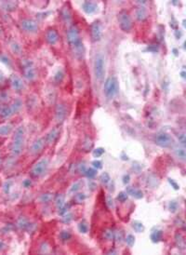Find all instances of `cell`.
I'll return each instance as SVG.
<instances>
[{
  "label": "cell",
  "instance_id": "1",
  "mask_svg": "<svg viewBox=\"0 0 186 255\" xmlns=\"http://www.w3.org/2000/svg\"><path fill=\"white\" fill-rule=\"evenodd\" d=\"M67 38L70 48L75 58L81 60L85 56V48L80 38L78 29L75 26H71L67 32Z\"/></svg>",
  "mask_w": 186,
  "mask_h": 255
},
{
  "label": "cell",
  "instance_id": "2",
  "mask_svg": "<svg viewBox=\"0 0 186 255\" xmlns=\"http://www.w3.org/2000/svg\"><path fill=\"white\" fill-rule=\"evenodd\" d=\"M23 143H24V128L22 126H20L16 129L14 139H13V143H12V148L11 152L14 156H19L23 148Z\"/></svg>",
  "mask_w": 186,
  "mask_h": 255
},
{
  "label": "cell",
  "instance_id": "3",
  "mask_svg": "<svg viewBox=\"0 0 186 255\" xmlns=\"http://www.w3.org/2000/svg\"><path fill=\"white\" fill-rule=\"evenodd\" d=\"M94 75L98 81H102L105 75V59L103 54L99 53L96 55L93 64Z\"/></svg>",
  "mask_w": 186,
  "mask_h": 255
},
{
  "label": "cell",
  "instance_id": "4",
  "mask_svg": "<svg viewBox=\"0 0 186 255\" xmlns=\"http://www.w3.org/2000/svg\"><path fill=\"white\" fill-rule=\"evenodd\" d=\"M118 81L115 76H111L106 79L103 87L104 94L108 99H113L118 92Z\"/></svg>",
  "mask_w": 186,
  "mask_h": 255
},
{
  "label": "cell",
  "instance_id": "5",
  "mask_svg": "<svg viewBox=\"0 0 186 255\" xmlns=\"http://www.w3.org/2000/svg\"><path fill=\"white\" fill-rule=\"evenodd\" d=\"M155 142L157 145L163 148L170 147L173 144V139L168 133H159L155 136Z\"/></svg>",
  "mask_w": 186,
  "mask_h": 255
},
{
  "label": "cell",
  "instance_id": "6",
  "mask_svg": "<svg viewBox=\"0 0 186 255\" xmlns=\"http://www.w3.org/2000/svg\"><path fill=\"white\" fill-rule=\"evenodd\" d=\"M118 22L120 28L125 32H128L132 27V20L126 11H121L118 14Z\"/></svg>",
  "mask_w": 186,
  "mask_h": 255
},
{
  "label": "cell",
  "instance_id": "7",
  "mask_svg": "<svg viewBox=\"0 0 186 255\" xmlns=\"http://www.w3.org/2000/svg\"><path fill=\"white\" fill-rule=\"evenodd\" d=\"M49 167V160L47 158H43L41 160H39L32 169V174L36 177H39L41 175H43L46 171L47 169Z\"/></svg>",
  "mask_w": 186,
  "mask_h": 255
},
{
  "label": "cell",
  "instance_id": "8",
  "mask_svg": "<svg viewBox=\"0 0 186 255\" xmlns=\"http://www.w3.org/2000/svg\"><path fill=\"white\" fill-rule=\"evenodd\" d=\"M22 66H23L24 76L30 81L34 80L36 77V69L34 67L33 63L30 60H25L22 62Z\"/></svg>",
  "mask_w": 186,
  "mask_h": 255
},
{
  "label": "cell",
  "instance_id": "9",
  "mask_svg": "<svg viewBox=\"0 0 186 255\" xmlns=\"http://www.w3.org/2000/svg\"><path fill=\"white\" fill-rule=\"evenodd\" d=\"M91 37L93 41H99L103 36V26L100 22H95L91 24Z\"/></svg>",
  "mask_w": 186,
  "mask_h": 255
},
{
  "label": "cell",
  "instance_id": "10",
  "mask_svg": "<svg viewBox=\"0 0 186 255\" xmlns=\"http://www.w3.org/2000/svg\"><path fill=\"white\" fill-rule=\"evenodd\" d=\"M21 28L28 33H36L38 30V24L34 20L24 19L21 22Z\"/></svg>",
  "mask_w": 186,
  "mask_h": 255
},
{
  "label": "cell",
  "instance_id": "11",
  "mask_svg": "<svg viewBox=\"0 0 186 255\" xmlns=\"http://www.w3.org/2000/svg\"><path fill=\"white\" fill-rule=\"evenodd\" d=\"M45 142H46L45 138H40V139L36 140L31 146V153L34 155L39 154L43 150V148L45 146Z\"/></svg>",
  "mask_w": 186,
  "mask_h": 255
},
{
  "label": "cell",
  "instance_id": "12",
  "mask_svg": "<svg viewBox=\"0 0 186 255\" xmlns=\"http://www.w3.org/2000/svg\"><path fill=\"white\" fill-rule=\"evenodd\" d=\"M66 117V108L63 104H58L55 111V118L58 123H62Z\"/></svg>",
  "mask_w": 186,
  "mask_h": 255
},
{
  "label": "cell",
  "instance_id": "13",
  "mask_svg": "<svg viewBox=\"0 0 186 255\" xmlns=\"http://www.w3.org/2000/svg\"><path fill=\"white\" fill-rule=\"evenodd\" d=\"M46 39H47V41H48L49 44L55 45L58 42V40H59V35H58L57 31L54 30V29L48 30V32L46 34Z\"/></svg>",
  "mask_w": 186,
  "mask_h": 255
},
{
  "label": "cell",
  "instance_id": "14",
  "mask_svg": "<svg viewBox=\"0 0 186 255\" xmlns=\"http://www.w3.org/2000/svg\"><path fill=\"white\" fill-rule=\"evenodd\" d=\"M10 84H11L12 88L15 90H17V91H20V90H21L23 89V82H22V80L19 76H17L15 75H13L10 76Z\"/></svg>",
  "mask_w": 186,
  "mask_h": 255
},
{
  "label": "cell",
  "instance_id": "15",
  "mask_svg": "<svg viewBox=\"0 0 186 255\" xmlns=\"http://www.w3.org/2000/svg\"><path fill=\"white\" fill-rule=\"evenodd\" d=\"M58 136H59V130H58V128H53V129H51L47 134V136L45 138V142L47 143H49V144H51V143H53L57 140Z\"/></svg>",
  "mask_w": 186,
  "mask_h": 255
},
{
  "label": "cell",
  "instance_id": "16",
  "mask_svg": "<svg viewBox=\"0 0 186 255\" xmlns=\"http://www.w3.org/2000/svg\"><path fill=\"white\" fill-rule=\"evenodd\" d=\"M83 9L86 13L88 14H91L93 12L96 11L97 9V4L94 2H90V1H87L83 4Z\"/></svg>",
  "mask_w": 186,
  "mask_h": 255
},
{
  "label": "cell",
  "instance_id": "17",
  "mask_svg": "<svg viewBox=\"0 0 186 255\" xmlns=\"http://www.w3.org/2000/svg\"><path fill=\"white\" fill-rule=\"evenodd\" d=\"M136 17L139 21H143L147 17V10L144 7H140L136 10Z\"/></svg>",
  "mask_w": 186,
  "mask_h": 255
},
{
  "label": "cell",
  "instance_id": "18",
  "mask_svg": "<svg viewBox=\"0 0 186 255\" xmlns=\"http://www.w3.org/2000/svg\"><path fill=\"white\" fill-rule=\"evenodd\" d=\"M13 114H14V112H13V110L11 109L10 106H8V107H7H7H4V108H2L1 111H0V116H1L3 118H7L11 117Z\"/></svg>",
  "mask_w": 186,
  "mask_h": 255
},
{
  "label": "cell",
  "instance_id": "19",
  "mask_svg": "<svg viewBox=\"0 0 186 255\" xmlns=\"http://www.w3.org/2000/svg\"><path fill=\"white\" fill-rule=\"evenodd\" d=\"M12 130V126L9 124H6L3 126H0V135L1 136H6L9 134Z\"/></svg>",
  "mask_w": 186,
  "mask_h": 255
},
{
  "label": "cell",
  "instance_id": "20",
  "mask_svg": "<svg viewBox=\"0 0 186 255\" xmlns=\"http://www.w3.org/2000/svg\"><path fill=\"white\" fill-rule=\"evenodd\" d=\"M175 155L178 158H180L181 160H185L186 154L185 150L184 148H178L175 150Z\"/></svg>",
  "mask_w": 186,
  "mask_h": 255
},
{
  "label": "cell",
  "instance_id": "21",
  "mask_svg": "<svg viewBox=\"0 0 186 255\" xmlns=\"http://www.w3.org/2000/svg\"><path fill=\"white\" fill-rule=\"evenodd\" d=\"M127 193L133 196H135L136 198H141L142 197V193L140 191V190H137V189H134V188H127Z\"/></svg>",
  "mask_w": 186,
  "mask_h": 255
},
{
  "label": "cell",
  "instance_id": "22",
  "mask_svg": "<svg viewBox=\"0 0 186 255\" xmlns=\"http://www.w3.org/2000/svg\"><path fill=\"white\" fill-rule=\"evenodd\" d=\"M151 238H152V240L154 242H158L162 238V233H161V231H155L151 235Z\"/></svg>",
  "mask_w": 186,
  "mask_h": 255
},
{
  "label": "cell",
  "instance_id": "23",
  "mask_svg": "<svg viewBox=\"0 0 186 255\" xmlns=\"http://www.w3.org/2000/svg\"><path fill=\"white\" fill-rule=\"evenodd\" d=\"M132 227H133L134 230H135L136 232H138V233L143 231V229H144L143 224H142L141 223H140V222H134V223L132 224Z\"/></svg>",
  "mask_w": 186,
  "mask_h": 255
},
{
  "label": "cell",
  "instance_id": "24",
  "mask_svg": "<svg viewBox=\"0 0 186 255\" xmlns=\"http://www.w3.org/2000/svg\"><path fill=\"white\" fill-rule=\"evenodd\" d=\"M11 50H12V51L15 52L16 54H20V52L21 51V46H20L19 44L15 43V42H13V43L11 44Z\"/></svg>",
  "mask_w": 186,
  "mask_h": 255
},
{
  "label": "cell",
  "instance_id": "25",
  "mask_svg": "<svg viewBox=\"0 0 186 255\" xmlns=\"http://www.w3.org/2000/svg\"><path fill=\"white\" fill-rule=\"evenodd\" d=\"M126 244H127L129 247L133 246V244H134V242H135V238H134V236L128 235V236L126 238Z\"/></svg>",
  "mask_w": 186,
  "mask_h": 255
},
{
  "label": "cell",
  "instance_id": "26",
  "mask_svg": "<svg viewBox=\"0 0 186 255\" xmlns=\"http://www.w3.org/2000/svg\"><path fill=\"white\" fill-rule=\"evenodd\" d=\"M85 173H86V175L88 178H93L96 175V170H94V169H88V170H86Z\"/></svg>",
  "mask_w": 186,
  "mask_h": 255
},
{
  "label": "cell",
  "instance_id": "27",
  "mask_svg": "<svg viewBox=\"0 0 186 255\" xmlns=\"http://www.w3.org/2000/svg\"><path fill=\"white\" fill-rule=\"evenodd\" d=\"M101 182L103 183V184H107L109 181H110V176L108 175V173H106V172H104V173H103L102 175H101Z\"/></svg>",
  "mask_w": 186,
  "mask_h": 255
},
{
  "label": "cell",
  "instance_id": "28",
  "mask_svg": "<svg viewBox=\"0 0 186 255\" xmlns=\"http://www.w3.org/2000/svg\"><path fill=\"white\" fill-rule=\"evenodd\" d=\"M51 198H52V195L50 194H43L40 197L42 202H49L51 200Z\"/></svg>",
  "mask_w": 186,
  "mask_h": 255
},
{
  "label": "cell",
  "instance_id": "29",
  "mask_svg": "<svg viewBox=\"0 0 186 255\" xmlns=\"http://www.w3.org/2000/svg\"><path fill=\"white\" fill-rule=\"evenodd\" d=\"M103 153H104V150L103 148H97L93 151V156L95 157H100Z\"/></svg>",
  "mask_w": 186,
  "mask_h": 255
},
{
  "label": "cell",
  "instance_id": "30",
  "mask_svg": "<svg viewBox=\"0 0 186 255\" xmlns=\"http://www.w3.org/2000/svg\"><path fill=\"white\" fill-rule=\"evenodd\" d=\"M56 205L59 209H62V206H63V196L62 195H59L57 197V200H56Z\"/></svg>",
  "mask_w": 186,
  "mask_h": 255
},
{
  "label": "cell",
  "instance_id": "31",
  "mask_svg": "<svg viewBox=\"0 0 186 255\" xmlns=\"http://www.w3.org/2000/svg\"><path fill=\"white\" fill-rule=\"evenodd\" d=\"M79 230H80V232L81 233H87L88 232V225L87 224H79Z\"/></svg>",
  "mask_w": 186,
  "mask_h": 255
},
{
  "label": "cell",
  "instance_id": "32",
  "mask_svg": "<svg viewBox=\"0 0 186 255\" xmlns=\"http://www.w3.org/2000/svg\"><path fill=\"white\" fill-rule=\"evenodd\" d=\"M126 198H127V195H126V193H120L119 194V195L117 196V199L119 200V201H121V202H124V201H126Z\"/></svg>",
  "mask_w": 186,
  "mask_h": 255
},
{
  "label": "cell",
  "instance_id": "33",
  "mask_svg": "<svg viewBox=\"0 0 186 255\" xmlns=\"http://www.w3.org/2000/svg\"><path fill=\"white\" fill-rule=\"evenodd\" d=\"M61 238H62L63 240H67L71 238V235L69 232H66V231H63L62 234H61Z\"/></svg>",
  "mask_w": 186,
  "mask_h": 255
},
{
  "label": "cell",
  "instance_id": "34",
  "mask_svg": "<svg viewBox=\"0 0 186 255\" xmlns=\"http://www.w3.org/2000/svg\"><path fill=\"white\" fill-rule=\"evenodd\" d=\"M62 77H63V73H62V71H59L57 74H56V75H55V80L57 81V82H59V81H61L62 79Z\"/></svg>",
  "mask_w": 186,
  "mask_h": 255
},
{
  "label": "cell",
  "instance_id": "35",
  "mask_svg": "<svg viewBox=\"0 0 186 255\" xmlns=\"http://www.w3.org/2000/svg\"><path fill=\"white\" fill-rule=\"evenodd\" d=\"M0 61L2 62V63H5L6 64H10V62H9V59L7 57V56H5V55H1L0 56Z\"/></svg>",
  "mask_w": 186,
  "mask_h": 255
},
{
  "label": "cell",
  "instance_id": "36",
  "mask_svg": "<svg viewBox=\"0 0 186 255\" xmlns=\"http://www.w3.org/2000/svg\"><path fill=\"white\" fill-rule=\"evenodd\" d=\"M62 15H63V18L65 19V21H69L70 20V14H69V11H68V9L66 10H63V12H62Z\"/></svg>",
  "mask_w": 186,
  "mask_h": 255
},
{
  "label": "cell",
  "instance_id": "37",
  "mask_svg": "<svg viewBox=\"0 0 186 255\" xmlns=\"http://www.w3.org/2000/svg\"><path fill=\"white\" fill-rule=\"evenodd\" d=\"M92 165H93L95 168H97V169H101V168H102V162L99 161V160L93 161V162H92Z\"/></svg>",
  "mask_w": 186,
  "mask_h": 255
},
{
  "label": "cell",
  "instance_id": "38",
  "mask_svg": "<svg viewBox=\"0 0 186 255\" xmlns=\"http://www.w3.org/2000/svg\"><path fill=\"white\" fill-rule=\"evenodd\" d=\"M7 98H8V95H7V93H4V92L0 93V101L5 102V101L7 100Z\"/></svg>",
  "mask_w": 186,
  "mask_h": 255
},
{
  "label": "cell",
  "instance_id": "39",
  "mask_svg": "<svg viewBox=\"0 0 186 255\" xmlns=\"http://www.w3.org/2000/svg\"><path fill=\"white\" fill-rule=\"evenodd\" d=\"M113 237H114V234H113L112 231H107V232L105 233V238H106L107 239H112Z\"/></svg>",
  "mask_w": 186,
  "mask_h": 255
},
{
  "label": "cell",
  "instance_id": "40",
  "mask_svg": "<svg viewBox=\"0 0 186 255\" xmlns=\"http://www.w3.org/2000/svg\"><path fill=\"white\" fill-rule=\"evenodd\" d=\"M179 140L181 141V142H182L183 144H184V143H185V134H184V133H182V134L179 136Z\"/></svg>",
  "mask_w": 186,
  "mask_h": 255
},
{
  "label": "cell",
  "instance_id": "41",
  "mask_svg": "<svg viewBox=\"0 0 186 255\" xmlns=\"http://www.w3.org/2000/svg\"><path fill=\"white\" fill-rule=\"evenodd\" d=\"M107 202H108L109 207H113V206H114V203H113V198H112L110 195L107 197Z\"/></svg>",
  "mask_w": 186,
  "mask_h": 255
},
{
  "label": "cell",
  "instance_id": "42",
  "mask_svg": "<svg viewBox=\"0 0 186 255\" xmlns=\"http://www.w3.org/2000/svg\"><path fill=\"white\" fill-rule=\"evenodd\" d=\"M23 185H24L25 187H29V186L31 185V181H30V180L24 181V182H23Z\"/></svg>",
  "mask_w": 186,
  "mask_h": 255
},
{
  "label": "cell",
  "instance_id": "43",
  "mask_svg": "<svg viewBox=\"0 0 186 255\" xmlns=\"http://www.w3.org/2000/svg\"><path fill=\"white\" fill-rule=\"evenodd\" d=\"M172 209V211H175L176 210V209H177V204L176 203H174V202H172L171 204H170V209Z\"/></svg>",
  "mask_w": 186,
  "mask_h": 255
},
{
  "label": "cell",
  "instance_id": "44",
  "mask_svg": "<svg viewBox=\"0 0 186 255\" xmlns=\"http://www.w3.org/2000/svg\"><path fill=\"white\" fill-rule=\"evenodd\" d=\"M4 75H2V73H0V82H3L4 81Z\"/></svg>",
  "mask_w": 186,
  "mask_h": 255
}]
</instances>
